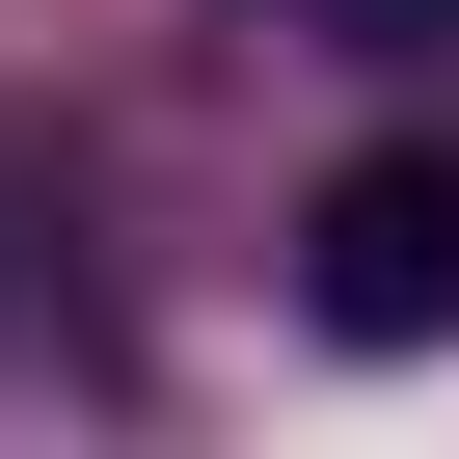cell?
Wrapping results in <instances>:
<instances>
[{"instance_id":"obj_1","label":"cell","mask_w":459,"mask_h":459,"mask_svg":"<svg viewBox=\"0 0 459 459\" xmlns=\"http://www.w3.org/2000/svg\"><path fill=\"white\" fill-rule=\"evenodd\" d=\"M298 298H325L351 351H432V325H459V162H432V135L325 162V216H298Z\"/></svg>"},{"instance_id":"obj_2","label":"cell","mask_w":459,"mask_h":459,"mask_svg":"<svg viewBox=\"0 0 459 459\" xmlns=\"http://www.w3.org/2000/svg\"><path fill=\"white\" fill-rule=\"evenodd\" d=\"M271 28H325V55H459V0H271Z\"/></svg>"}]
</instances>
